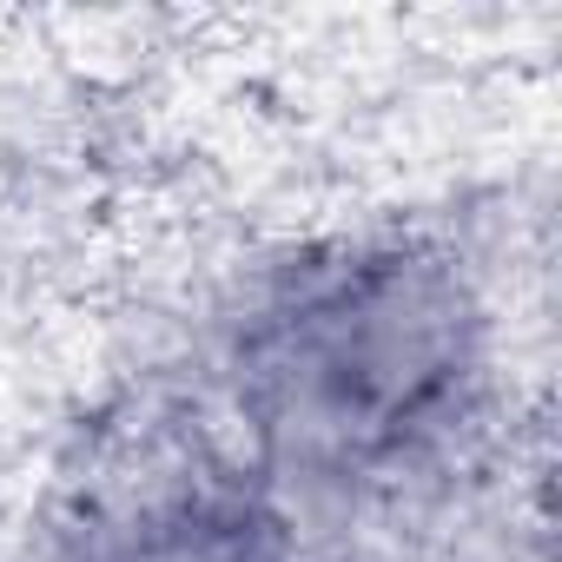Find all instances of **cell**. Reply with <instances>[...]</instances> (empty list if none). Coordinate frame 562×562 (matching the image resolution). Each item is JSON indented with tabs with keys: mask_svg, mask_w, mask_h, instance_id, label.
<instances>
[{
	"mask_svg": "<svg viewBox=\"0 0 562 562\" xmlns=\"http://www.w3.org/2000/svg\"><path fill=\"white\" fill-rule=\"evenodd\" d=\"M218 378L278 496L404 490L483 411L490 305L430 232L318 238L245 292Z\"/></svg>",
	"mask_w": 562,
	"mask_h": 562,
	"instance_id": "6da1fadb",
	"label": "cell"
},
{
	"mask_svg": "<svg viewBox=\"0 0 562 562\" xmlns=\"http://www.w3.org/2000/svg\"><path fill=\"white\" fill-rule=\"evenodd\" d=\"M67 562H305V542L271 483L192 476L93 529Z\"/></svg>",
	"mask_w": 562,
	"mask_h": 562,
	"instance_id": "7a4b0ae2",
	"label": "cell"
}]
</instances>
